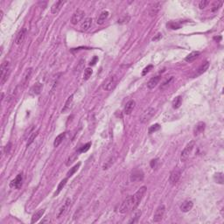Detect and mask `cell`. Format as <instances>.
I'll list each match as a JSON object with an SVG mask.
<instances>
[{
    "instance_id": "obj_31",
    "label": "cell",
    "mask_w": 224,
    "mask_h": 224,
    "mask_svg": "<svg viewBox=\"0 0 224 224\" xmlns=\"http://www.w3.org/2000/svg\"><path fill=\"white\" fill-rule=\"evenodd\" d=\"M92 74H93V70H92L90 67H88V68H86V69L84 70V75H83V79H84V80H88V79L91 77Z\"/></svg>"
},
{
    "instance_id": "obj_11",
    "label": "cell",
    "mask_w": 224,
    "mask_h": 224,
    "mask_svg": "<svg viewBox=\"0 0 224 224\" xmlns=\"http://www.w3.org/2000/svg\"><path fill=\"white\" fill-rule=\"evenodd\" d=\"M160 9H161V3L160 2H156V3L152 4L151 5L150 9H149V15L151 17L156 16L159 13V11H160Z\"/></svg>"
},
{
    "instance_id": "obj_24",
    "label": "cell",
    "mask_w": 224,
    "mask_h": 224,
    "mask_svg": "<svg viewBox=\"0 0 224 224\" xmlns=\"http://www.w3.org/2000/svg\"><path fill=\"white\" fill-rule=\"evenodd\" d=\"M42 88H43L42 84L38 82V83H36V84L31 88V93H32V95H39L40 92H41V90H42Z\"/></svg>"
},
{
    "instance_id": "obj_38",
    "label": "cell",
    "mask_w": 224,
    "mask_h": 224,
    "mask_svg": "<svg viewBox=\"0 0 224 224\" xmlns=\"http://www.w3.org/2000/svg\"><path fill=\"white\" fill-rule=\"evenodd\" d=\"M140 216H141V211H137L135 213V215H134V217H132V219L129 222V223H137L138 220L139 219Z\"/></svg>"
},
{
    "instance_id": "obj_35",
    "label": "cell",
    "mask_w": 224,
    "mask_h": 224,
    "mask_svg": "<svg viewBox=\"0 0 224 224\" xmlns=\"http://www.w3.org/2000/svg\"><path fill=\"white\" fill-rule=\"evenodd\" d=\"M37 135H38V131H33L32 133V135L29 137V138H28V142H27V144H26V146H29L33 141H34V139H35V138L37 137Z\"/></svg>"
},
{
    "instance_id": "obj_10",
    "label": "cell",
    "mask_w": 224,
    "mask_h": 224,
    "mask_svg": "<svg viewBox=\"0 0 224 224\" xmlns=\"http://www.w3.org/2000/svg\"><path fill=\"white\" fill-rule=\"evenodd\" d=\"M22 183H23V173H19L11 182L10 186H11V187H14L16 189H19L22 187Z\"/></svg>"
},
{
    "instance_id": "obj_47",
    "label": "cell",
    "mask_w": 224,
    "mask_h": 224,
    "mask_svg": "<svg viewBox=\"0 0 224 224\" xmlns=\"http://www.w3.org/2000/svg\"><path fill=\"white\" fill-rule=\"evenodd\" d=\"M97 60V58H96V57H95V59H94V60H93V61H91V62H90V65H94V64H95V60Z\"/></svg>"
},
{
    "instance_id": "obj_21",
    "label": "cell",
    "mask_w": 224,
    "mask_h": 224,
    "mask_svg": "<svg viewBox=\"0 0 224 224\" xmlns=\"http://www.w3.org/2000/svg\"><path fill=\"white\" fill-rule=\"evenodd\" d=\"M205 127H206L205 123L200 122L199 124H197L195 125V129H194L195 134V135H199V134L202 133V132L204 131V130H205Z\"/></svg>"
},
{
    "instance_id": "obj_18",
    "label": "cell",
    "mask_w": 224,
    "mask_h": 224,
    "mask_svg": "<svg viewBox=\"0 0 224 224\" xmlns=\"http://www.w3.org/2000/svg\"><path fill=\"white\" fill-rule=\"evenodd\" d=\"M135 104H136V103H135V101H133V100H130L126 104H125V107H124V114H126V115H130L131 112H132V110H134V108H135Z\"/></svg>"
},
{
    "instance_id": "obj_39",
    "label": "cell",
    "mask_w": 224,
    "mask_h": 224,
    "mask_svg": "<svg viewBox=\"0 0 224 224\" xmlns=\"http://www.w3.org/2000/svg\"><path fill=\"white\" fill-rule=\"evenodd\" d=\"M113 160H114V159H113L112 157H111V158H110L109 160H107V161H106V163L103 165V170H106V169H108V168H109V167H110V166L113 164Z\"/></svg>"
},
{
    "instance_id": "obj_17",
    "label": "cell",
    "mask_w": 224,
    "mask_h": 224,
    "mask_svg": "<svg viewBox=\"0 0 224 224\" xmlns=\"http://www.w3.org/2000/svg\"><path fill=\"white\" fill-rule=\"evenodd\" d=\"M91 25H92V18H87L81 23V26H80V30H81V32H87V31L90 28Z\"/></svg>"
},
{
    "instance_id": "obj_1",
    "label": "cell",
    "mask_w": 224,
    "mask_h": 224,
    "mask_svg": "<svg viewBox=\"0 0 224 224\" xmlns=\"http://www.w3.org/2000/svg\"><path fill=\"white\" fill-rule=\"evenodd\" d=\"M145 192H146V187L144 186V187H141L136 192V194H135L134 195H132V197H133V206H132V209H133V210L136 209L138 207V205H139L140 202L142 201V199H143V197H144Z\"/></svg>"
},
{
    "instance_id": "obj_3",
    "label": "cell",
    "mask_w": 224,
    "mask_h": 224,
    "mask_svg": "<svg viewBox=\"0 0 224 224\" xmlns=\"http://www.w3.org/2000/svg\"><path fill=\"white\" fill-rule=\"evenodd\" d=\"M117 80H118V79H117V76L116 74H113V75L108 77V78L104 81V82H103V88L104 90H106V91L111 90V89L114 88V87L117 85Z\"/></svg>"
},
{
    "instance_id": "obj_15",
    "label": "cell",
    "mask_w": 224,
    "mask_h": 224,
    "mask_svg": "<svg viewBox=\"0 0 224 224\" xmlns=\"http://www.w3.org/2000/svg\"><path fill=\"white\" fill-rule=\"evenodd\" d=\"M193 207H194V203L192 201H185L180 205V210L184 213H187V212H189L193 209Z\"/></svg>"
},
{
    "instance_id": "obj_14",
    "label": "cell",
    "mask_w": 224,
    "mask_h": 224,
    "mask_svg": "<svg viewBox=\"0 0 224 224\" xmlns=\"http://www.w3.org/2000/svg\"><path fill=\"white\" fill-rule=\"evenodd\" d=\"M25 35H26V29H25V28H22V29L18 32V35H17V37H16V40H15L16 44H17V45L22 44V43L24 42V40H25Z\"/></svg>"
},
{
    "instance_id": "obj_45",
    "label": "cell",
    "mask_w": 224,
    "mask_h": 224,
    "mask_svg": "<svg viewBox=\"0 0 224 224\" xmlns=\"http://www.w3.org/2000/svg\"><path fill=\"white\" fill-rule=\"evenodd\" d=\"M161 38H162V34H161V33H158L155 37L152 38V40H153V41H157V40H159V39H161Z\"/></svg>"
},
{
    "instance_id": "obj_33",
    "label": "cell",
    "mask_w": 224,
    "mask_h": 224,
    "mask_svg": "<svg viewBox=\"0 0 224 224\" xmlns=\"http://www.w3.org/2000/svg\"><path fill=\"white\" fill-rule=\"evenodd\" d=\"M180 24L177 23V22H170L167 24V27H169L170 29H173V30H177V29H180Z\"/></svg>"
},
{
    "instance_id": "obj_36",
    "label": "cell",
    "mask_w": 224,
    "mask_h": 224,
    "mask_svg": "<svg viewBox=\"0 0 224 224\" xmlns=\"http://www.w3.org/2000/svg\"><path fill=\"white\" fill-rule=\"evenodd\" d=\"M173 81V76H171L168 80H166L165 82H163V84L161 85V87H160V89H165L166 88H167L171 83H172V81Z\"/></svg>"
},
{
    "instance_id": "obj_25",
    "label": "cell",
    "mask_w": 224,
    "mask_h": 224,
    "mask_svg": "<svg viewBox=\"0 0 224 224\" xmlns=\"http://www.w3.org/2000/svg\"><path fill=\"white\" fill-rule=\"evenodd\" d=\"M73 97H74V95H71L67 98V100L65 103V106L61 110V113H67V111H68L70 110V107H71V104H72V102H73Z\"/></svg>"
},
{
    "instance_id": "obj_30",
    "label": "cell",
    "mask_w": 224,
    "mask_h": 224,
    "mask_svg": "<svg viewBox=\"0 0 224 224\" xmlns=\"http://www.w3.org/2000/svg\"><path fill=\"white\" fill-rule=\"evenodd\" d=\"M80 166H81V163H78L77 165H75L73 168H71L68 172H67V178H69V177H71V176H73V174L79 169V167H80Z\"/></svg>"
},
{
    "instance_id": "obj_46",
    "label": "cell",
    "mask_w": 224,
    "mask_h": 224,
    "mask_svg": "<svg viewBox=\"0 0 224 224\" xmlns=\"http://www.w3.org/2000/svg\"><path fill=\"white\" fill-rule=\"evenodd\" d=\"M157 162H158V159H153V160H152V162H151V166L154 169V167H155V165L157 164Z\"/></svg>"
},
{
    "instance_id": "obj_44",
    "label": "cell",
    "mask_w": 224,
    "mask_h": 224,
    "mask_svg": "<svg viewBox=\"0 0 224 224\" xmlns=\"http://www.w3.org/2000/svg\"><path fill=\"white\" fill-rule=\"evenodd\" d=\"M11 148V143H8V144H7V145H6V146H5V148H4V152H5V153H6V154H8V153L10 152Z\"/></svg>"
},
{
    "instance_id": "obj_42",
    "label": "cell",
    "mask_w": 224,
    "mask_h": 224,
    "mask_svg": "<svg viewBox=\"0 0 224 224\" xmlns=\"http://www.w3.org/2000/svg\"><path fill=\"white\" fill-rule=\"evenodd\" d=\"M208 4H209V1H207V0H202V1H201L200 2V4H199V7H200V9H204L207 5H208Z\"/></svg>"
},
{
    "instance_id": "obj_26",
    "label": "cell",
    "mask_w": 224,
    "mask_h": 224,
    "mask_svg": "<svg viewBox=\"0 0 224 224\" xmlns=\"http://www.w3.org/2000/svg\"><path fill=\"white\" fill-rule=\"evenodd\" d=\"M65 136H66V133H60V135H58L55 139H54V142H53V146L54 147H58L63 141V139L65 138Z\"/></svg>"
},
{
    "instance_id": "obj_19",
    "label": "cell",
    "mask_w": 224,
    "mask_h": 224,
    "mask_svg": "<svg viewBox=\"0 0 224 224\" xmlns=\"http://www.w3.org/2000/svg\"><path fill=\"white\" fill-rule=\"evenodd\" d=\"M160 81V76H155V77H152L147 83V88L149 89H152L154 88L159 82Z\"/></svg>"
},
{
    "instance_id": "obj_41",
    "label": "cell",
    "mask_w": 224,
    "mask_h": 224,
    "mask_svg": "<svg viewBox=\"0 0 224 224\" xmlns=\"http://www.w3.org/2000/svg\"><path fill=\"white\" fill-rule=\"evenodd\" d=\"M31 74H32V68H28V69L26 70L25 74H24V82H25V81L29 79Z\"/></svg>"
},
{
    "instance_id": "obj_37",
    "label": "cell",
    "mask_w": 224,
    "mask_h": 224,
    "mask_svg": "<svg viewBox=\"0 0 224 224\" xmlns=\"http://www.w3.org/2000/svg\"><path fill=\"white\" fill-rule=\"evenodd\" d=\"M159 129H160V125H159V124H155L150 126V128H149V133L152 134V133H153V132L159 131Z\"/></svg>"
},
{
    "instance_id": "obj_27",
    "label": "cell",
    "mask_w": 224,
    "mask_h": 224,
    "mask_svg": "<svg viewBox=\"0 0 224 224\" xmlns=\"http://www.w3.org/2000/svg\"><path fill=\"white\" fill-rule=\"evenodd\" d=\"M67 182V178H65V179H63V180H62L59 183L58 187H57V190H56V192L54 193L53 196H57V195L60 193V191H61V190L63 189V187L66 186Z\"/></svg>"
},
{
    "instance_id": "obj_16",
    "label": "cell",
    "mask_w": 224,
    "mask_h": 224,
    "mask_svg": "<svg viewBox=\"0 0 224 224\" xmlns=\"http://www.w3.org/2000/svg\"><path fill=\"white\" fill-rule=\"evenodd\" d=\"M64 4H65L64 1H57V2H55L52 5V7H51V12L53 14H57L60 11V9H61V7L63 6Z\"/></svg>"
},
{
    "instance_id": "obj_6",
    "label": "cell",
    "mask_w": 224,
    "mask_h": 224,
    "mask_svg": "<svg viewBox=\"0 0 224 224\" xmlns=\"http://www.w3.org/2000/svg\"><path fill=\"white\" fill-rule=\"evenodd\" d=\"M195 141H191V142H189V143L186 145V147L183 149V151H182V152H181V155H180V160H181L182 162H184V161H186V160L187 159V158L189 157L190 153L192 152V151H193V149H194V147H195Z\"/></svg>"
},
{
    "instance_id": "obj_23",
    "label": "cell",
    "mask_w": 224,
    "mask_h": 224,
    "mask_svg": "<svg viewBox=\"0 0 224 224\" xmlns=\"http://www.w3.org/2000/svg\"><path fill=\"white\" fill-rule=\"evenodd\" d=\"M44 213H45V209H39V210H38L33 216H32V221H31V223H36V222H38L41 217H42V216L44 215Z\"/></svg>"
},
{
    "instance_id": "obj_8",
    "label": "cell",
    "mask_w": 224,
    "mask_h": 224,
    "mask_svg": "<svg viewBox=\"0 0 224 224\" xmlns=\"http://www.w3.org/2000/svg\"><path fill=\"white\" fill-rule=\"evenodd\" d=\"M84 15H85V12L82 10H80V9L77 10L76 11H74V13L73 14L71 18V23L73 25H77L84 18Z\"/></svg>"
},
{
    "instance_id": "obj_2",
    "label": "cell",
    "mask_w": 224,
    "mask_h": 224,
    "mask_svg": "<svg viewBox=\"0 0 224 224\" xmlns=\"http://www.w3.org/2000/svg\"><path fill=\"white\" fill-rule=\"evenodd\" d=\"M11 65L10 62L5 60L1 65V70H0V77H1V84H4L8 78V75L10 74Z\"/></svg>"
},
{
    "instance_id": "obj_12",
    "label": "cell",
    "mask_w": 224,
    "mask_h": 224,
    "mask_svg": "<svg viewBox=\"0 0 224 224\" xmlns=\"http://www.w3.org/2000/svg\"><path fill=\"white\" fill-rule=\"evenodd\" d=\"M143 179H144V173L141 170H135L132 172L131 175V180L132 182L140 181V180H143Z\"/></svg>"
},
{
    "instance_id": "obj_32",
    "label": "cell",
    "mask_w": 224,
    "mask_h": 224,
    "mask_svg": "<svg viewBox=\"0 0 224 224\" xmlns=\"http://www.w3.org/2000/svg\"><path fill=\"white\" fill-rule=\"evenodd\" d=\"M215 180L216 181V183L219 184H223V173H218L215 175Z\"/></svg>"
},
{
    "instance_id": "obj_20",
    "label": "cell",
    "mask_w": 224,
    "mask_h": 224,
    "mask_svg": "<svg viewBox=\"0 0 224 224\" xmlns=\"http://www.w3.org/2000/svg\"><path fill=\"white\" fill-rule=\"evenodd\" d=\"M109 11H103L100 15H99V17H98V18H97V21H96V23H97V25H103L106 20H107V18H108V17H109Z\"/></svg>"
},
{
    "instance_id": "obj_22",
    "label": "cell",
    "mask_w": 224,
    "mask_h": 224,
    "mask_svg": "<svg viewBox=\"0 0 224 224\" xmlns=\"http://www.w3.org/2000/svg\"><path fill=\"white\" fill-rule=\"evenodd\" d=\"M200 54H201V53H200L199 51L192 52L191 53H189V54L185 58V60H186L187 62H192V61H194L195 60H196Z\"/></svg>"
},
{
    "instance_id": "obj_4",
    "label": "cell",
    "mask_w": 224,
    "mask_h": 224,
    "mask_svg": "<svg viewBox=\"0 0 224 224\" xmlns=\"http://www.w3.org/2000/svg\"><path fill=\"white\" fill-rule=\"evenodd\" d=\"M132 206H133V197H132V195H131V196H128L122 202V204H121V206L119 208V213L125 214L131 209H132Z\"/></svg>"
},
{
    "instance_id": "obj_9",
    "label": "cell",
    "mask_w": 224,
    "mask_h": 224,
    "mask_svg": "<svg viewBox=\"0 0 224 224\" xmlns=\"http://www.w3.org/2000/svg\"><path fill=\"white\" fill-rule=\"evenodd\" d=\"M180 174H181V173H180V170H178V169L173 170L170 173V176H169V182H170V184L171 185H175L179 181V180L180 178Z\"/></svg>"
},
{
    "instance_id": "obj_28",
    "label": "cell",
    "mask_w": 224,
    "mask_h": 224,
    "mask_svg": "<svg viewBox=\"0 0 224 224\" xmlns=\"http://www.w3.org/2000/svg\"><path fill=\"white\" fill-rule=\"evenodd\" d=\"M209 67V61H206V62H204L203 64H202L201 67H200L198 68V70H197V74H202L205 73V72L208 70Z\"/></svg>"
},
{
    "instance_id": "obj_13",
    "label": "cell",
    "mask_w": 224,
    "mask_h": 224,
    "mask_svg": "<svg viewBox=\"0 0 224 224\" xmlns=\"http://www.w3.org/2000/svg\"><path fill=\"white\" fill-rule=\"evenodd\" d=\"M70 203H71V200H70L69 198H67V199L66 200L65 203H64V204L61 206V208L60 209V210H59V212H58V215H57V218H60L62 216L65 215V213L67 212V209H68Z\"/></svg>"
},
{
    "instance_id": "obj_34",
    "label": "cell",
    "mask_w": 224,
    "mask_h": 224,
    "mask_svg": "<svg viewBox=\"0 0 224 224\" xmlns=\"http://www.w3.org/2000/svg\"><path fill=\"white\" fill-rule=\"evenodd\" d=\"M130 16H128V15H124V16H123V17H121L119 19H118V24H120V25H123V24H127L129 21H130Z\"/></svg>"
},
{
    "instance_id": "obj_43",
    "label": "cell",
    "mask_w": 224,
    "mask_h": 224,
    "mask_svg": "<svg viewBox=\"0 0 224 224\" xmlns=\"http://www.w3.org/2000/svg\"><path fill=\"white\" fill-rule=\"evenodd\" d=\"M152 68V65H149V66H147L144 70H143V72H142V75H145L147 73H149L150 72V70Z\"/></svg>"
},
{
    "instance_id": "obj_29",
    "label": "cell",
    "mask_w": 224,
    "mask_h": 224,
    "mask_svg": "<svg viewBox=\"0 0 224 224\" xmlns=\"http://www.w3.org/2000/svg\"><path fill=\"white\" fill-rule=\"evenodd\" d=\"M181 103H182V98H181V96H177V97H175L174 99H173V109H179L180 107V105H181Z\"/></svg>"
},
{
    "instance_id": "obj_5",
    "label": "cell",
    "mask_w": 224,
    "mask_h": 224,
    "mask_svg": "<svg viewBox=\"0 0 224 224\" xmlns=\"http://www.w3.org/2000/svg\"><path fill=\"white\" fill-rule=\"evenodd\" d=\"M154 114H155V110L153 108L150 107L142 113V115L139 117V121L142 124H145L150 121V119L154 116Z\"/></svg>"
},
{
    "instance_id": "obj_40",
    "label": "cell",
    "mask_w": 224,
    "mask_h": 224,
    "mask_svg": "<svg viewBox=\"0 0 224 224\" xmlns=\"http://www.w3.org/2000/svg\"><path fill=\"white\" fill-rule=\"evenodd\" d=\"M90 146H91V143H88V144H86L85 145H83V146L79 150V152H86L90 148Z\"/></svg>"
},
{
    "instance_id": "obj_7",
    "label": "cell",
    "mask_w": 224,
    "mask_h": 224,
    "mask_svg": "<svg viewBox=\"0 0 224 224\" xmlns=\"http://www.w3.org/2000/svg\"><path fill=\"white\" fill-rule=\"evenodd\" d=\"M165 212H166V207L164 205L159 206L154 213V216H153V220H152L153 223H159L163 219Z\"/></svg>"
}]
</instances>
